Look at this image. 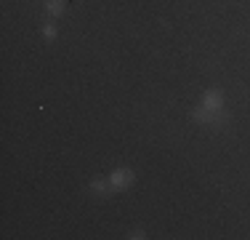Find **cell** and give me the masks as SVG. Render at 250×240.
<instances>
[{"mask_svg":"<svg viewBox=\"0 0 250 240\" xmlns=\"http://www.w3.org/2000/svg\"><path fill=\"white\" fill-rule=\"evenodd\" d=\"M128 238H130V240H141V238H146V232H144V230H133Z\"/></svg>","mask_w":250,"mask_h":240,"instance_id":"cell-7","label":"cell"},{"mask_svg":"<svg viewBox=\"0 0 250 240\" xmlns=\"http://www.w3.org/2000/svg\"><path fill=\"white\" fill-rule=\"evenodd\" d=\"M56 35H59V29L53 27V24H45V27H43V38H45V40H53Z\"/></svg>","mask_w":250,"mask_h":240,"instance_id":"cell-6","label":"cell"},{"mask_svg":"<svg viewBox=\"0 0 250 240\" xmlns=\"http://www.w3.org/2000/svg\"><path fill=\"white\" fill-rule=\"evenodd\" d=\"M202 107H208V110H224V91H218V88L205 91L202 94Z\"/></svg>","mask_w":250,"mask_h":240,"instance_id":"cell-3","label":"cell"},{"mask_svg":"<svg viewBox=\"0 0 250 240\" xmlns=\"http://www.w3.org/2000/svg\"><path fill=\"white\" fill-rule=\"evenodd\" d=\"M192 120L200 125H205V128H224V125H229V115H226L224 110H208V107H194L192 110Z\"/></svg>","mask_w":250,"mask_h":240,"instance_id":"cell-1","label":"cell"},{"mask_svg":"<svg viewBox=\"0 0 250 240\" xmlns=\"http://www.w3.org/2000/svg\"><path fill=\"white\" fill-rule=\"evenodd\" d=\"M45 11H48V16L59 19V16H64V11H67V0H45Z\"/></svg>","mask_w":250,"mask_h":240,"instance_id":"cell-4","label":"cell"},{"mask_svg":"<svg viewBox=\"0 0 250 240\" xmlns=\"http://www.w3.org/2000/svg\"><path fill=\"white\" fill-rule=\"evenodd\" d=\"M133 182H136V176H133V171H130V168H115V171L109 173L112 192H125Z\"/></svg>","mask_w":250,"mask_h":240,"instance_id":"cell-2","label":"cell"},{"mask_svg":"<svg viewBox=\"0 0 250 240\" xmlns=\"http://www.w3.org/2000/svg\"><path fill=\"white\" fill-rule=\"evenodd\" d=\"M91 192H93V195H101V197H104V195H109V192H112L109 179H101V176H96V179L91 182Z\"/></svg>","mask_w":250,"mask_h":240,"instance_id":"cell-5","label":"cell"}]
</instances>
